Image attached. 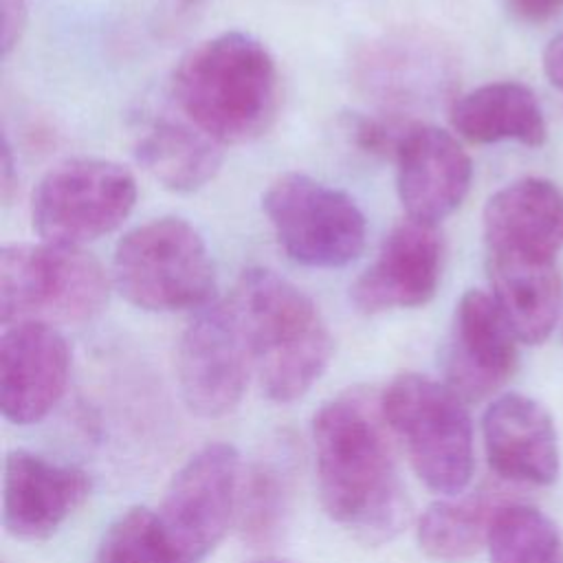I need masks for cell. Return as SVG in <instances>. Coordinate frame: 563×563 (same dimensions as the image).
I'll use <instances>...</instances> for the list:
<instances>
[{
	"label": "cell",
	"mask_w": 563,
	"mask_h": 563,
	"mask_svg": "<svg viewBox=\"0 0 563 563\" xmlns=\"http://www.w3.org/2000/svg\"><path fill=\"white\" fill-rule=\"evenodd\" d=\"M319 495L341 528L385 541L407 519V497L389 444L365 402L343 396L312 418Z\"/></svg>",
	"instance_id": "obj_1"
},
{
	"label": "cell",
	"mask_w": 563,
	"mask_h": 563,
	"mask_svg": "<svg viewBox=\"0 0 563 563\" xmlns=\"http://www.w3.org/2000/svg\"><path fill=\"white\" fill-rule=\"evenodd\" d=\"M172 97L180 114L220 145L249 143L277 117V64L257 37L224 31L180 57Z\"/></svg>",
	"instance_id": "obj_2"
},
{
	"label": "cell",
	"mask_w": 563,
	"mask_h": 563,
	"mask_svg": "<svg viewBox=\"0 0 563 563\" xmlns=\"http://www.w3.org/2000/svg\"><path fill=\"white\" fill-rule=\"evenodd\" d=\"M229 301L266 398L292 402L308 394L332 358V336L317 303L262 266L238 277Z\"/></svg>",
	"instance_id": "obj_3"
},
{
	"label": "cell",
	"mask_w": 563,
	"mask_h": 563,
	"mask_svg": "<svg viewBox=\"0 0 563 563\" xmlns=\"http://www.w3.org/2000/svg\"><path fill=\"white\" fill-rule=\"evenodd\" d=\"M121 297L150 312L200 310L213 301L216 271L202 235L183 218H154L128 231L112 257Z\"/></svg>",
	"instance_id": "obj_4"
},
{
	"label": "cell",
	"mask_w": 563,
	"mask_h": 563,
	"mask_svg": "<svg viewBox=\"0 0 563 563\" xmlns=\"http://www.w3.org/2000/svg\"><path fill=\"white\" fill-rule=\"evenodd\" d=\"M110 282L81 246L4 244L0 251V319L9 323H81L101 312Z\"/></svg>",
	"instance_id": "obj_5"
},
{
	"label": "cell",
	"mask_w": 563,
	"mask_h": 563,
	"mask_svg": "<svg viewBox=\"0 0 563 563\" xmlns=\"http://www.w3.org/2000/svg\"><path fill=\"white\" fill-rule=\"evenodd\" d=\"M466 400L429 376L398 374L383 391L380 411L402 440L418 477L455 497L473 475V424Z\"/></svg>",
	"instance_id": "obj_6"
},
{
	"label": "cell",
	"mask_w": 563,
	"mask_h": 563,
	"mask_svg": "<svg viewBox=\"0 0 563 563\" xmlns=\"http://www.w3.org/2000/svg\"><path fill=\"white\" fill-rule=\"evenodd\" d=\"M136 202V180L108 158H66L35 185L31 220L44 242L81 246L119 229Z\"/></svg>",
	"instance_id": "obj_7"
},
{
	"label": "cell",
	"mask_w": 563,
	"mask_h": 563,
	"mask_svg": "<svg viewBox=\"0 0 563 563\" xmlns=\"http://www.w3.org/2000/svg\"><path fill=\"white\" fill-rule=\"evenodd\" d=\"M262 209L286 255L308 268H341L354 262L367 238L356 200L308 174L288 172L264 194Z\"/></svg>",
	"instance_id": "obj_8"
},
{
	"label": "cell",
	"mask_w": 563,
	"mask_h": 563,
	"mask_svg": "<svg viewBox=\"0 0 563 563\" xmlns=\"http://www.w3.org/2000/svg\"><path fill=\"white\" fill-rule=\"evenodd\" d=\"M240 482V455L227 442L205 444L174 473L154 512L169 563L209 556L238 512Z\"/></svg>",
	"instance_id": "obj_9"
},
{
	"label": "cell",
	"mask_w": 563,
	"mask_h": 563,
	"mask_svg": "<svg viewBox=\"0 0 563 563\" xmlns=\"http://www.w3.org/2000/svg\"><path fill=\"white\" fill-rule=\"evenodd\" d=\"M253 369L246 336L229 299L196 310L176 352L178 387L187 409L200 418L231 413Z\"/></svg>",
	"instance_id": "obj_10"
},
{
	"label": "cell",
	"mask_w": 563,
	"mask_h": 563,
	"mask_svg": "<svg viewBox=\"0 0 563 563\" xmlns=\"http://www.w3.org/2000/svg\"><path fill=\"white\" fill-rule=\"evenodd\" d=\"M70 347L48 323H9L0 336V411L11 424H35L62 400Z\"/></svg>",
	"instance_id": "obj_11"
},
{
	"label": "cell",
	"mask_w": 563,
	"mask_h": 563,
	"mask_svg": "<svg viewBox=\"0 0 563 563\" xmlns=\"http://www.w3.org/2000/svg\"><path fill=\"white\" fill-rule=\"evenodd\" d=\"M517 336L493 295L471 288L453 312L446 347V385L464 400H482L517 369Z\"/></svg>",
	"instance_id": "obj_12"
},
{
	"label": "cell",
	"mask_w": 563,
	"mask_h": 563,
	"mask_svg": "<svg viewBox=\"0 0 563 563\" xmlns=\"http://www.w3.org/2000/svg\"><path fill=\"white\" fill-rule=\"evenodd\" d=\"M444 244L438 224L398 222L383 240L376 260L352 286V301L365 314L424 306L438 290Z\"/></svg>",
	"instance_id": "obj_13"
},
{
	"label": "cell",
	"mask_w": 563,
	"mask_h": 563,
	"mask_svg": "<svg viewBox=\"0 0 563 563\" xmlns=\"http://www.w3.org/2000/svg\"><path fill=\"white\" fill-rule=\"evenodd\" d=\"M396 189L407 218L438 224L468 194L473 165L460 141L435 125H409L398 141Z\"/></svg>",
	"instance_id": "obj_14"
},
{
	"label": "cell",
	"mask_w": 563,
	"mask_h": 563,
	"mask_svg": "<svg viewBox=\"0 0 563 563\" xmlns=\"http://www.w3.org/2000/svg\"><path fill=\"white\" fill-rule=\"evenodd\" d=\"M90 479L81 468L13 449L4 457L2 526L22 541L51 537L88 497Z\"/></svg>",
	"instance_id": "obj_15"
},
{
	"label": "cell",
	"mask_w": 563,
	"mask_h": 563,
	"mask_svg": "<svg viewBox=\"0 0 563 563\" xmlns=\"http://www.w3.org/2000/svg\"><path fill=\"white\" fill-rule=\"evenodd\" d=\"M486 255L554 260L563 249V191L521 178L495 191L482 211Z\"/></svg>",
	"instance_id": "obj_16"
},
{
	"label": "cell",
	"mask_w": 563,
	"mask_h": 563,
	"mask_svg": "<svg viewBox=\"0 0 563 563\" xmlns=\"http://www.w3.org/2000/svg\"><path fill=\"white\" fill-rule=\"evenodd\" d=\"M490 468L510 482L552 484L559 475V442L552 416L523 394L493 400L482 420Z\"/></svg>",
	"instance_id": "obj_17"
},
{
	"label": "cell",
	"mask_w": 563,
	"mask_h": 563,
	"mask_svg": "<svg viewBox=\"0 0 563 563\" xmlns=\"http://www.w3.org/2000/svg\"><path fill=\"white\" fill-rule=\"evenodd\" d=\"M493 299L521 343H543L561 310L563 284L554 260L486 255Z\"/></svg>",
	"instance_id": "obj_18"
},
{
	"label": "cell",
	"mask_w": 563,
	"mask_h": 563,
	"mask_svg": "<svg viewBox=\"0 0 563 563\" xmlns=\"http://www.w3.org/2000/svg\"><path fill=\"white\" fill-rule=\"evenodd\" d=\"M134 156L165 189L191 194L220 172L222 145L183 114L178 119L158 117L136 136Z\"/></svg>",
	"instance_id": "obj_19"
},
{
	"label": "cell",
	"mask_w": 563,
	"mask_h": 563,
	"mask_svg": "<svg viewBox=\"0 0 563 563\" xmlns=\"http://www.w3.org/2000/svg\"><path fill=\"white\" fill-rule=\"evenodd\" d=\"M453 130L479 145L517 141L539 147L548 128L534 92L519 81H493L462 95L451 108Z\"/></svg>",
	"instance_id": "obj_20"
},
{
	"label": "cell",
	"mask_w": 563,
	"mask_h": 563,
	"mask_svg": "<svg viewBox=\"0 0 563 563\" xmlns=\"http://www.w3.org/2000/svg\"><path fill=\"white\" fill-rule=\"evenodd\" d=\"M493 490H477L431 504L418 521V545L435 561L455 563L473 556L488 539L495 510Z\"/></svg>",
	"instance_id": "obj_21"
},
{
	"label": "cell",
	"mask_w": 563,
	"mask_h": 563,
	"mask_svg": "<svg viewBox=\"0 0 563 563\" xmlns=\"http://www.w3.org/2000/svg\"><path fill=\"white\" fill-rule=\"evenodd\" d=\"M493 563H563V537L541 510L501 504L486 539Z\"/></svg>",
	"instance_id": "obj_22"
},
{
	"label": "cell",
	"mask_w": 563,
	"mask_h": 563,
	"mask_svg": "<svg viewBox=\"0 0 563 563\" xmlns=\"http://www.w3.org/2000/svg\"><path fill=\"white\" fill-rule=\"evenodd\" d=\"M288 475L279 464L260 462L240 482L238 521L242 537L251 543L273 541L288 510Z\"/></svg>",
	"instance_id": "obj_23"
},
{
	"label": "cell",
	"mask_w": 563,
	"mask_h": 563,
	"mask_svg": "<svg viewBox=\"0 0 563 563\" xmlns=\"http://www.w3.org/2000/svg\"><path fill=\"white\" fill-rule=\"evenodd\" d=\"M92 563H169L154 512L132 508L119 515L106 528Z\"/></svg>",
	"instance_id": "obj_24"
},
{
	"label": "cell",
	"mask_w": 563,
	"mask_h": 563,
	"mask_svg": "<svg viewBox=\"0 0 563 563\" xmlns=\"http://www.w3.org/2000/svg\"><path fill=\"white\" fill-rule=\"evenodd\" d=\"M2 7V55H9L20 42L26 26L24 0H0Z\"/></svg>",
	"instance_id": "obj_25"
},
{
	"label": "cell",
	"mask_w": 563,
	"mask_h": 563,
	"mask_svg": "<svg viewBox=\"0 0 563 563\" xmlns=\"http://www.w3.org/2000/svg\"><path fill=\"white\" fill-rule=\"evenodd\" d=\"M506 4L526 22H545L561 11L563 0H506Z\"/></svg>",
	"instance_id": "obj_26"
},
{
	"label": "cell",
	"mask_w": 563,
	"mask_h": 563,
	"mask_svg": "<svg viewBox=\"0 0 563 563\" xmlns=\"http://www.w3.org/2000/svg\"><path fill=\"white\" fill-rule=\"evenodd\" d=\"M543 73L552 86L563 90V33L548 42L543 51Z\"/></svg>",
	"instance_id": "obj_27"
},
{
	"label": "cell",
	"mask_w": 563,
	"mask_h": 563,
	"mask_svg": "<svg viewBox=\"0 0 563 563\" xmlns=\"http://www.w3.org/2000/svg\"><path fill=\"white\" fill-rule=\"evenodd\" d=\"M13 167H15V163H13V154H11V145H9V141L4 139V143H2V198L9 202V198H11V191L15 189V185H18V178H13Z\"/></svg>",
	"instance_id": "obj_28"
},
{
	"label": "cell",
	"mask_w": 563,
	"mask_h": 563,
	"mask_svg": "<svg viewBox=\"0 0 563 563\" xmlns=\"http://www.w3.org/2000/svg\"><path fill=\"white\" fill-rule=\"evenodd\" d=\"M253 563H290V561H284V559H260V561H253Z\"/></svg>",
	"instance_id": "obj_29"
}]
</instances>
